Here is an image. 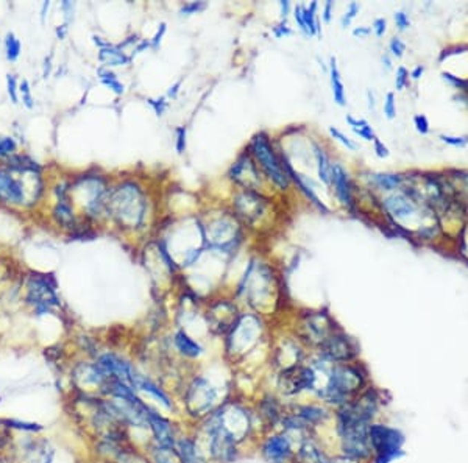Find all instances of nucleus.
<instances>
[{
    "instance_id": "f257e3e1",
    "label": "nucleus",
    "mask_w": 468,
    "mask_h": 463,
    "mask_svg": "<svg viewBox=\"0 0 468 463\" xmlns=\"http://www.w3.org/2000/svg\"><path fill=\"white\" fill-rule=\"evenodd\" d=\"M376 412V396L367 392L339 411V435L342 449L351 460L367 459L371 454L370 420Z\"/></svg>"
},
{
    "instance_id": "f03ea898",
    "label": "nucleus",
    "mask_w": 468,
    "mask_h": 463,
    "mask_svg": "<svg viewBox=\"0 0 468 463\" xmlns=\"http://www.w3.org/2000/svg\"><path fill=\"white\" fill-rule=\"evenodd\" d=\"M106 206L121 226L136 228L146 214V198L135 184H124L113 192Z\"/></svg>"
},
{
    "instance_id": "7ed1b4c3",
    "label": "nucleus",
    "mask_w": 468,
    "mask_h": 463,
    "mask_svg": "<svg viewBox=\"0 0 468 463\" xmlns=\"http://www.w3.org/2000/svg\"><path fill=\"white\" fill-rule=\"evenodd\" d=\"M364 386V376L358 366L350 364H335L328 370L326 384L320 392L322 398L328 402L347 404L353 395Z\"/></svg>"
},
{
    "instance_id": "20e7f679",
    "label": "nucleus",
    "mask_w": 468,
    "mask_h": 463,
    "mask_svg": "<svg viewBox=\"0 0 468 463\" xmlns=\"http://www.w3.org/2000/svg\"><path fill=\"white\" fill-rule=\"evenodd\" d=\"M403 443L404 437L398 429L382 424L370 426V446L375 453V463H390L398 459L403 455Z\"/></svg>"
},
{
    "instance_id": "39448f33",
    "label": "nucleus",
    "mask_w": 468,
    "mask_h": 463,
    "mask_svg": "<svg viewBox=\"0 0 468 463\" xmlns=\"http://www.w3.org/2000/svg\"><path fill=\"white\" fill-rule=\"evenodd\" d=\"M251 153H253L256 161L262 167V170L267 173V177L275 184L280 186L281 189L289 188V177L286 175L283 162H281L277 153H275L266 133H260L253 137V141H251Z\"/></svg>"
},
{
    "instance_id": "423d86ee",
    "label": "nucleus",
    "mask_w": 468,
    "mask_h": 463,
    "mask_svg": "<svg viewBox=\"0 0 468 463\" xmlns=\"http://www.w3.org/2000/svg\"><path fill=\"white\" fill-rule=\"evenodd\" d=\"M55 287L57 282L52 275H33L30 278L27 302L33 306L38 315L47 314L59 304Z\"/></svg>"
},
{
    "instance_id": "0eeeda50",
    "label": "nucleus",
    "mask_w": 468,
    "mask_h": 463,
    "mask_svg": "<svg viewBox=\"0 0 468 463\" xmlns=\"http://www.w3.org/2000/svg\"><path fill=\"white\" fill-rule=\"evenodd\" d=\"M317 375L311 366L293 365L286 368L278 379V387L284 395H297L303 390H315Z\"/></svg>"
},
{
    "instance_id": "6e6552de",
    "label": "nucleus",
    "mask_w": 468,
    "mask_h": 463,
    "mask_svg": "<svg viewBox=\"0 0 468 463\" xmlns=\"http://www.w3.org/2000/svg\"><path fill=\"white\" fill-rule=\"evenodd\" d=\"M322 356L333 364H347L356 357L358 346L351 337L335 331L319 346Z\"/></svg>"
},
{
    "instance_id": "1a4fd4ad",
    "label": "nucleus",
    "mask_w": 468,
    "mask_h": 463,
    "mask_svg": "<svg viewBox=\"0 0 468 463\" xmlns=\"http://www.w3.org/2000/svg\"><path fill=\"white\" fill-rule=\"evenodd\" d=\"M331 186L342 206H345L350 213L356 214L358 204L355 197V184H353L345 167L339 164V162H333L331 164Z\"/></svg>"
},
{
    "instance_id": "9d476101",
    "label": "nucleus",
    "mask_w": 468,
    "mask_h": 463,
    "mask_svg": "<svg viewBox=\"0 0 468 463\" xmlns=\"http://www.w3.org/2000/svg\"><path fill=\"white\" fill-rule=\"evenodd\" d=\"M215 401L214 388L209 386L205 379H195L189 386L188 393H186V404H188V411L192 415H205Z\"/></svg>"
},
{
    "instance_id": "9b49d317",
    "label": "nucleus",
    "mask_w": 468,
    "mask_h": 463,
    "mask_svg": "<svg viewBox=\"0 0 468 463\" xmlns=\"http://www.w3.org/2000/svg\"><path fill=\"white\" fill-rule=\"evenodd\" d=\"M97 365L106 373L108 376L114 379V381L127 384V386H130L135 390L137 373L135 371L133 366L127 362V360L116 356V354H104V356L99 359Z\"/></svg>"
},
{
    "instance_id": "f8f14e48",
    "label": "nucleus",
    "mask_w": 468,
    "mask_h": 463,
    "mask_svg": "<svg viewBox=\"0 0 468 463\" xmlns=\"http://www.w3.org/2000/svg\"><path fill=\"white\" fill-rule=\"evenodd\" d=\"M230 177L233 181L245 188V190H255L261 186L260 172H257L255 161L248 158V155L239 156V159L231 167Z\"/></svg>"
},
{
    "instance_id": "ddd939ff",
    "label": "nucleus",
    "mask_w": 468,
    "mask_h": 463,
    "mask_svg": "<svg viewBox=\"0 0 468 463\" xmlns=\"http://www.w3.org/2000/svg\"><path fill=\"white\" fill-rule=\"evenodd\" d=\"M325 417V412L319 407L314 406H303V407H297L293 412L289 413H283V424L286 429H292V431H302V429H308L309 426H315L317 423Z\"/></svg>"
},
{
    "instance_id": "4468645a",
    "label": "nucleus",
    "mask_w": 468,
    "mask_h": 463,
    "mask_svg": "<svg viewBox=\"0 0 468 463\" xmlns=\"http://www.w3.org/2000/svg\"><path fill=\"white\" fill-rule=\"evenodd\" d=\"M303 328H304V334L306 337H308V340L311 342V344H317L319 346L328 339L329 335L335 333L331 317L325 314V312H319V314L309 315L304 320Z\"/></svg>"
},
{
    "instance_id": "2eb2a0df",
    "label": "nucleus",
    "mask_w": 468,
    "mask_h": 463,
    "mask_svg": "<svg viewBox=\"0 0 468 463\" xmlns=\"http://www.w3.org/2000/svg\"><path fill=\"white\" fill-rule=\"evenodd\" d=\"M262 454L269 463H286L292 455L289 438L284 435H273L267 438L262 446Z\"/></svg>"
},
{
    "instance_id": "dca6fc26",
    "label": "nucleus",
    "mask_w": 468,
    "mask_h": 463,
    "mask_svg": "<svg viewBox=\"0 0 468 463\" xmlns=\"http://www.w3.org/2000/svg\"><path fill=\"white\" fill-rule=\"evenodd\" d=\"M369 181L371 190H380L384 194H392L404 188L406 173H389V172H370Z\"/></svg>"
},
{
    "instance_id": "f3484780",
    "label": "nucleus",
    "mask_w": 468,
    "mask_h": 463,
    "mask_svg": "<svg viewBox=\"0 0 468 463\" xmlns=\"http://www.w3.org/2000/svg\"><path fill=\"white\" fill-rule=\"evenodd\" d=\"M148 428L152 429L153 435L156 438V443L159 446H175V438H173V429L169 421L159 413L153 411H148Z\"/></svg>"
},
{
    "instance_id": "a211bd4d",
    "label": "nucleus",
    "mask_w": 468,
    "mask_h": 463,
    "mask_svg": "<svg viewBox=\"0 0 468 463\" xmlns=\"http://www.w3.org/2000/svg\"><path fill=\"white\" fill-rule=\"evenodd\" d=\"M0 200L8 203H22L26 200V192L22 184L7 172L0 170Z\"/></svg>"
},
{
    "instance_id": "6ab92c4d",
    "label": "nucleus",
    "mask_w": 468,
    "mask_h": 463,
    "mask_svg": "<svg viewBox=\"0 0 468 463\" xmlns=\"http://www.w3.org/2000/svg\"><path fill=\"white\" fill-rule=\"evenodd\" d=\"M329 81H331V89H333V97L334 101L339 106H345L347 105V94H345V84L342 81V75L338 66V59L331 57L329 59Z\"/></svg>"
},
{
    "instance_id": "aec40b11",
    "label": "nucleus",
    "mask_w": 468,
    "mask_h": 463,
    "mask_svg": "<svg viewBox=\"0 0 468 463\" xmlns=\"http://www.w3.org/2000/svg\"><path fill=\"white\" fill-rule=\"evenodd\" d=\"M27 463H52L53 451L47 442H33L26 448Z\"/></svg>"
},
{
    "instance_id": "412c9836",
    "label": "nucleus",
    "mask_w": 468,
    "mask_h": 463,
    "mask_svg": "<svg viewBox=\"0 0 468 463\" xmlns=\"http://www.w3.org/2000/svg\"><path fill=\"white\" fill-rule=\"evenodd\" d=\"M314 153L317 161V175L319 179L326 186H331V164L325 150H323L319 144H314Z\"/></svg>"
},
{
    "instance_id": "4be33fe9",
    "label": "nucleus",
    "mask_w": 468,
    "mask_h": 463,
    "mask_svg": "<svg viewBox=\"0 0 468 463\" xmlns=\"http://www.w3.org/2000/svg\"><path fill=\"white\" fill-rule=\"evenodd\" d=\"M345 120H347V124L350 125V128L353 130V133H355L359 137H362L364 141L373 142L376 139V133H375L373 126L369 124V120L356 119V117H353L351 114H347Z\"/></svg>"
},
{
    "instance_id": "5701e85b",
    "label": "nucleus",
    "mask_w": 468,
    "mask_h": 463,
    "mask_svg": "<svg viewBox=\"0 0 468 463\" xmlns=\"http://www.w3.org/2000/svg\"><path fill=\"white\" fill-rule=\"evenodd\" d=\"M175 346L178 351L186 357H197L202 354V346L191 339V337L184 333V331H178L175 334Z\"/></svg>"
},
{
    "instance_id": "b1692460",
    "label": "nucleus",
    "mask_w": 468,
    "mask_h": 463,
    "mask_svg": "<svg viewBox=\"0 0 468 463\" xmlns=\"http://www.w3.org/2000/svg\"><path fill=\"white\" fill-rule=\"evenodd\" d=\"M99 59L106 66H125L131 61V58L119 49V47L108 46L105 49H100Z\"/></svg>"
},
{
    "instance_id": "393cba45",
    "label": "nucleus",
    "mask_w": 468,
    "mask_h": 463,
    "mask_svg": "<svg viewBox=\"0 0 468 463\" xmlns=\"http://www.w3.org/2000/svg\"><path fill=\"white\" fill-rule=\"evenodd\" d=\"M135 388H139V390H142V392L150 393L153 396V398L158 400L161 404L166 406L167 408H170V401H169V398H167V395L158 386H156V384H153L152 381H148V379H146L144 376L137 375Z\"/></svg>"
},
{
    "instance_id": "a878e982",
    "label": "nucleus",
    "mask_w": 468,
    "mask_h": 463,
    "mask_svg": "<svg viewBox=\"0 0 468 463\" xmlns=\"http://www.w3.org/2000/svg\"><path fill=\"white\" fill-rule=\"evenodd\" d=\"M178 454L179 459H182V463H205V460L202 459V455L197 453L195 443L192 440H188V438H183V440L178 443Z\"/></svg>"
},
{
    "instance_id": "bb28decb",
    "label": "nucleus",
    "mask_w": 468,
    "mask_h": 463,
    "mask_svg": "<svg viewBox=\"0 0 468 463\" xmlns=\"http://www.w3.org/2000/svg\"><path fill=\"white\" fill-rule=\"evenodd\" d=\"M55 217L58 220V224H61L64 228H72L75 224L74 219V213H72L70 204L68 203V198L66 200H58V204L55 210H53Z\"/></svg>"
},
{
    "instance_id": "cd10ccee",
    "label": "nucleus",
    "mask_w": 468,
    "mask_h": 463,
    "mask_svg": "<svg viewBox=\"0 0 468 463\" xmlns=\"http://www.w3.org/2000/svg\"><path fill=\"white\" fill-rule=\"evenodd\" d=\"M317 5H319L317 2H312L309 7H304V5H302L303 21H304V26H306V30H308L309 36L317 35V21H319V17H317L315 14Z\"/></svg>"
},
{
    "instance_id": "c85d7f7f",
    "label": "nucleus",
    "mask_w": 468,
    "mask_h": 463,
    "mask_svg": "<svg viewBox=\"0 0 468 463\" xmlns=\"http://www.w3.org/2000/svg\"><path fill=\"white\" fill-rule=\"evenodd\" d=\"M153 457L156 463H182L178 451L169 446H156L153 451Z\"/></svg>"
},
{
    "instance_id": "c756f323",
    "label": "nucleus",
    "mask_w": 468,
    "mask_h": 463,
    "mask_svg": "<svg viewBox=\"0 0 468 463\" xmlns=\"http://www.w3.org/2000/svg\"><path fill=\"white\" fill-rule=\"evenodd\" d=\"M99 75H100V80L101 83L105 84V86H108L111 89V91H114L116 94H124L125 91V88H124V84L117 80V77L113 74L111 70H106V69H100L99 70Z\"/></svg>"
},
{
    "instance_id": "7c9ffc66",
    "label": "nucleus",
    "mask_w": 468,
    "mask_h": 463,
    "mask_svg": "<svg viewBox=\"0 0 468 463\" xmlns=\"http://www.w3.org/2000/svg\"><path fill=\"white\" fill-rule=\"evenodd\" d=\"M228 231H236V225L233 226V224H228V221H225L224 230H222V237H225ZM213 242H214V246H217L219 250H224V251H225V250H233V248H236V245L231 244L228 239H220V233H215V234H214Z\"/></svg>"
},
{
    "instance_id": "2f4dec72",
    "label": "nucleus",
    "mask_w": 468,
    "mask_h": 463,
    "mask_svg": "<svg viewBox=\"0 0 468 463\" xmlns=\"http://www.w3.org/2000/svg\"><path fill=\"white\" fill-rule=\"evenodd\" d=\"M359 11H361V3H358V2L348 3L345 13L342 14V17H340V27L342 28L350 27L351 22L355 21L356 16L359 14Z\"/></svg>"
},
{
    "instance_id": "473e14b6",
    "label": "nucleus",
    "mask_w": 468,
    "mask_h": 463,
    "mask_svg": "<svg viewBox=\"0 0 468 463\" xmlns=\"http://www.w3.org/2000/svg\"><path fill=\"white\" fill-rule=\"evenodd\" d=\"M440 142L445 144L448 147L453 148H465L468 146V135H460V136H454V135H439Z\"/></svg>"
},
{
    "instance_id": "72a5a7b5",
    "label": "nucleus",
    "mask_w": 468,
    "mask_h": 463,
    "mask_svg": "<svg viewBox=\"0 0 468 463\" xmlns=\"http://www.w3.org/2000/svg\"><path fill=\"white\" fill-rule=\"evenodd\" d=\"M329 131V135H331L335 141L340 142L342 146H344L347 150H351V152H356L358 150V144L350 139V137H348L345 133H342V131L339 128H335V126H329L328 128Z\"/></svg>"
},
{
    "instance_id": "f704fd0d",
    "label": "nucleus",
    "mask_w": 468,
    "mask_h": 463,
    "mask_svg": "<svg viewBox=\"0 0 468 463\" xmlns=\"http://www.w3.org/2000/svg\"><path fill=\"white\" fill-rule=\"evenodd\" d=\"M382 111H384V117H386L387 120H393L395 117H397V97H395L393 92L386 94Z\"/></svg>"
},
{
    "instance_id": "c9c22d12",
    "label": "nucleus",
    "mask_w": 468,
    "mask_h": 463,
    "mask_svg": "<svg viewBox=\"0 0 468 463\" xmlns=\"http://www.w3.org/2000/svg\"><path fill=\"white\" fill-rule=\"evenodd\" d=\"M409 81H411L409 70H407L404 66H398L397 72H395V89H397L398 92L404 91V89L409 86Z\"/></svg>"
},
{
    "instance_id": "e433bc0d",
    "label": "nucleus",
    "mask_w": 468,
    "mask_h": 463,
    "mask_svg": "<svg viewBox=\"0 0 468 463\" xmlns=\"http://www.w3.org/2000/svg\"><path fill=\"white\" fill-rule=\"evenodd\" d=\"M412 124H413V128L418 135L422 136H428L431 133V124H429V119L426 114H416L412 119Z\"/></svg>"
},
{
    "instance_id": "4c0bfd02",
    "label": "nucleus",
    "mask_w": 468,
    "mask_h": 463,
    "mask_svg": "<svg viewBox=\"0 0 468 463\" xmlns=\"http://www.w3.org/2000/svg\"><path fill=\"white\" fill-rule=\"evenodd\" d=\"M389 52L390 57L393 58H403L406 53V42L400 38V36H393L392 39L389 41Z\"/></svg>"
},
{
    "instance_id": "58836bf2",
    "label": "nucleus",
    "mask_w": 468,
    "mask_h": 463,
    "mask_svg": "<svg viewBox=\"0 0 468 463\" xmlns=\"http://www.w3.org/2000/svg\"><path fill=\"white\" fill-rule=\"evenodd\" d=\"M262 417L264 418H267L269 421H272V423H275V421H277L281 415L283 413H280V407L277 402H275V400H269L266 401L262 404Z\"/></svg>"
},
{
    "instance_id": "ea45409f",
    "label": "nucleus",
    "mask_w": 468,
    "mask_h": 463,
    "mask_svg": "<svg viewBox=\"0 0 468 463\" xmlns=\"http://www.w3.org/2000/svg\"><path fill=\"white\" fill-rule=\"evenodd\" d=\"M5 49H7L8 59H16L17 57H19L21 42L19 39H16V36L13 33L7 35V39H5Z\"/></svg>"
},
{
    "instance_id": "a19ab883",
    "label": "nucleus",
    "mask_w": 468,
    "mask_h": 463,
    "mask_svg": "<svg viewBox=\"0 0 468 463\" xmlns=\"http://www.w3.org/2000/svg\"><path fill=\"white\" fill-rule=\"evenodd\" d=\"M393 21H395V27L398 28V32H406V30H409L411 26H412L409 14H407L406 11H403V10L395 11Z\"/></svg>"
},
{
    "instance_id": "79ce46f5",
    "label": "nucleus",
    "mask_w": 468,
    "mask_h": 463,
    "mask_svg": "<svg viewBox=\"0 0 468 463\" xmlns=\"http://www.w3.org/2000/svg\"><path fill=\"white\" fill-rule=\"evenodd\" d=\"M205 8H206L205 2H189V3H186V5H183L182 8H179V14L191 16V14L199 13V11L205 10Z\"/></svg>"
},
{
    "instance_id": "37998d69",
    "label": "nucleus",
    "mask_w": 468,
    "mask_h": 463,
    "mask_svg": "<svg viewBox=\"0 0 468 463\" xmlns=\"http://www.w3.org/2000/svg\"><path fill=\"white\" fill-rule=\"evenodd\" d=\"M16 150V142L8 136H0V156H10Z\"/></svg>"
},
{
    "instance_id": "c03bdc74",
    "label": "nucleus",
    "mask_w": 468,
    "mask_h": 463,
    "mask_svg": "<svg viewBox=\"0 0 468 463\" xmlns=\"http://www.w3.org/2000/svg\"><path fill=\"white\" fill-rule=\"evenodd\" d=\"M186 137H188V130H186V126H178V128H177V142H175V148H177L178 155L184 153Z\"/></svg>"
},
{
    "instance_id": "a18cd8bd",
    "label": "nucleus",
    "mask_w": 468,
    "mask_h": 463,
    "mask_svg": "<svg viewBox=\"0 0 468 463\" xmlns=\"http://www.w3.org/2000/svg\"><path fill=\"white\" fill-rule=\"evenodd\" d=\"M371 32L375 33L376 38H382L387 32V19L386 17H378V19L373 21L371 23Z\"/></svg>"
},
{
    "instance_id": "49530a36",
    "label": "nucleus",
    "mask_w": 468,
    "mask_h": 463,
    "mask_svg": "<svg viewBox=\"0 0 468 463\" xmlns=\"http://www.w3.org/2000/svg\"><path fill=\"white\" fill-rule=\"evenodd\" d=\"M373 152H375V155L380 159H386V158H389V156H390L389 147L378 136H376V139L373 141Z\"/></svg>"
},
{
    "instance_id": "de8ad7c7",
    "label": "nucleus",
    "mask_w": 468,
    "mask_h": 463,
    "mask_svg": "<svg viewBox=\"0 0 468 463\" xmlns=\"http://www.w3.org/2000/svg\"><path fill=\"white\" fill-rule=\"evenodd\" d=\"M148 105L153 108L156 116L161 117L164 114L166 108H167V101H166L164 97H161V99H148Z\"/></svg>"
},
{
    "instance_id": "09e8293b",
    "label": "nucleus",
    "mask_w": 468,
    "mask_h": 463,
    "mask_svg": "<svg viewBox=\"0 0 468 463\" xmlns=\"http://www.w3.org/2000/svg\"><path fill=\"white\" fill-rule=\"evenodd\" d=\"M166 30H167L166 22L161 23L159 28L156 30V33H155V36H153V39H152V42H150V44H152L153 49H158V47H159L161 41H163V36H164V33H166Z\"/></svg>"
},
{
    "instance_id": "8fccbe9b",
    "label": "nucleus",
    "mask_w": 468,
    "mask_h": 463,
    "mask_svg": "<svg viewBox=\"0 0 468 463\" xmlns=\"http://www.w3.org/2000/svg\"><path fill=\"white\" fill-rule=\"evenodd\" d=\"M293 17H295V21L298 22V27H300V30H302V32H303L306 36H309L308 30H306V26H304V21H303V14H302V5H297L295 10H293Z\"/></svg>"
},
{
    "instance_id": "3c124183",
    "label": "nucleus",
    "mask_w": 468,
    "mask_h": 463,
    "mask_svg": "<svg viewBox=\"0 0 468 463\" xmlns=\"http://www.w3.org/2000/svg\"><path fill=\"white\" fill-rule=\"evenodd\" d=\"M273 33H275V36H277V38H283V36H289V35H292V30H291L289 27H287L286 21H283V22L280 23V26H277V27L273 28Z\"/></svg>"
},
{
    "instance_id": "603ef678",
    "label": "nucleus",
    "mask_w": 468,
    "mask_h": 463,
    "mask_svg": "<svg viewBox=\"0 0 468 463\" xmlns=\"http://www.w3.org/2000/svg\"><path fill=\"white\" fill-rule=\"evenodd\" d=\"M333 10H334V2L333 0H328V2L325 3V8H323V22L325 23H329L333 19Z\"/></svg>"
},
{
    "instance_id": "864d4df0",
    "label": "nucleus",
    "mask_w": 468,
    "mask_h": 463,
    "mask_svg": "<svg viewBox=\"0 0 468 463\" xmlns=\"http://www.w3.org/2000/svg\"><path fill=\"white\" fill-rule=\"evenodd\" d=\"M425 70H426L425 64H417V66H413L412 70L409 72L411 80H413V81H418L420 78H422V77L425 75Z\"/></svg>"
},
{
    "instance_id": "5fc2aeb1",
    "label": "nucleus",
    "mask_w": 468,
    "mask_h": 463,
    "mask_svg": "<svg viewBox=\"0 0 468 463\" xmlns=\"http://www.w3.org/2000/svg\"><path fill=\"white\" fill-rule=\"evenodd\" d=\"M21 92H22V100L26 101V105L28 108H32L33 104H32V94H30V88H28V83L27 81H23L22 83V86H21Z\"/></svg>"
},
{
    "instance_id": "6e6d98bb",
    "label": "nucleus",
    "mask_w": 468,
    "mask_h": 463,
    "mask_svg": "<svg viewBox=\"0 0 468 463\" xmlns=\"http://www.w3.org/2000/svg\"><path fill=\"white\" fill-rule=\"evenodd\" d=\"M351 35L355 36V38H367V36L371 35V27H367V26L356 27V28H353Z\"/></svg>"
},
{
    "instance_id": "4d7b16f0",
    "label": "nucleus",
    "mask_w": 468,
    "mask_h": 463,
    "mask_svg": "<svg viewBox=\"0 0 468 463\" xmlns=\"http://www.w3.org/2000/svg\"><path fill=\"white\" fill-rule=\"evenodd\" d=\"M8 92L11 95V99L16 104L17 101V95H16V78L14 75H8Z\"/></svg>"
},
{
    "instance_id": "13d9d810",
    "label": "nucleus",
    "mask_w": 468,
    "mask_h": 463,
    "mask_svg": "<svg viewBox=\"0 0 468 463\" xmlns=\"http://www.w3.org/2000/svg\"><path fill=\"white\" fill-rule=\"evenodd\" d=\"M8 426L7 424H0V449L5 446V443L8 442V431H7Z\"/></svg>"
},
{
    "instance_id": "bf43d9fd",
    "label": "nucleus",
    "mask_w": 468,
    "mask_h": 463,
    "mask_svg": "<svg viewBox=\"0 0 468 463\" xmlns=\"http://www.w3.org/2000/svg\"><path fill=\"white\" fill-rule=\"evenodd\" d=\"M365 97H367V105H369V110H370V111H375V108H376V99H375V92L371 91V89H367V92H365Z\"/></svg>"
},
{
    "instance_id": "052dcab7",
    "label": "nucleus",
    "mask_w": 468,
    "mask_h": 463,
    "mask_svg": "<svg viewBox=\"0 0 468 463\" xmlns=\"http://www.w3.org/2000/svg\"><path fill=\"white\" fill-rule=\"evenodd\" d=\"M182 84H183V80H178L175 84H173V86H170L169 91H167V97H172V99H175L177 95H178V91H179V88H182Z\"/></svg>"
},
{
    "instance_id": "680f3d73",
    "label": "nucleus",
    "mask_w": 468,
    "mask_h": 463,
    "mask_svg": "<svg viewBox=\"0 0 468 463\" xmlns=\"http://www.w3.org/2000/svg\"><path fill=\"white\" fill-rule=\"evenodd\" d=\"M280 7H281V16H283V19L286 21V17L289 16V11H291V3L287 2V0H283V2H280Z\"/></svg>"
},
{
    "instance_id": "e2e57ef3",
    "label": "nucleus",
    "mask_w": 468,
    "mask_h": 463,
    "mask_svg": "<svg viewBox=\"0 0 468 463\" xmlns=\"http://www.w3.org/2000/svg\"><path fill=\"white\" fill-rule=\"evenodd\" d=\"M381 61H382L384 68H386V70L392 69V58H390V53H384V55L381 57Z\"/></svg>"
},
{
    "instance_id": "0e129e2a",
    "label": "nucleus",
    "mask_w": 468,
    "mask_h": 463,
    "mask_svg": "<svg viewBox=\"0 0 468 463\" xmlns=\"http://www.w3.org/2000/svg\"><path fill=\"white\" fill-rule=\"evenodd\" d=\"M325 463H345V462H340V460H335V462H331V460H326ZM348 463V462H347Z\"/></svg>"
},
{
    "instance_id": "69168bd1",
    "label": "nucleus",
    "mask_w": 468,
    "mask_h": 463,
    "mask_svg": "<svg viewBox=\"0 0 468 463\" xmlns=\"http://www.w3.org/2000/svg\"><path fill=\"white\" fill-rule=\"evenodd\" d=\"M0 463H3V462H2V459H0Z\"/></svg>"
}]
</instances>
